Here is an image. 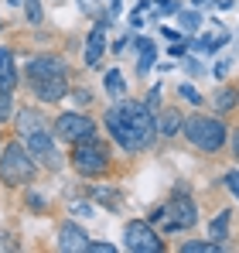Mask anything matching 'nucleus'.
Segmentation results:
<instances>
[{"mask_svg": "<svg viewBox=\"0 0 239 253\" xmlns=\"http://www.w3.org/2000/svg\"><path fill=\"white\" fill-rule=\"evenodd\" d=\"M106 126H110L113 140L120 147H126V151H137V147L151 144V137L158 130L151 110L144 103H120V106H113L106 113Z\"/></svg>", "mask_w": 239, "mask_h": 253, "instance_id": "f257e3e1", "label": "nucleus"}, {"mask_svg": "<svg viewBox=\"0 0 239 253\" xmlns=\"http://www.w3.org/2000/svg\"><path fill=\"white\" fill-rule=\"evenodd\" d=\"M0 178L7 185H28L35 178V161H31L24 144L14 140V144L3 147V154H0Z\"/></svg>", "mask_w": 239, "mask_h": 253, "instance_id": "f03ea898", "label": "nucleus"}, {"mask_svg": "<svg viewBox=\"0 0 239 253\" xmlns=\"http://www.w3.org/2000/svg\"><path fill=\"white\" fill-rule=\"evenodd\" d=\"M185 137L201 147V151H219L222 144H226V126L222 120H212V117H188L185 120Z\"/></svg>", "mask_w": 239, "mask_h": 253, "instance_id": "7ed1b4c3", "label": "nucleus"}, {"mask_svg": "<svg viewBox=\"0 0 239 253\" xmlns=\"http://www.w3.org/2000/svg\"><path fill=\"white\" fill-rule=\"evenodd\" d=\"M154 219H158L164 229H192V226L199 222V209H195V202H192L188 195H178L167 209L154 212Z\"/></svg>", "mask_w": 239, "mask_h": 253, "instance_id": "20e7f679", "label": "nucleus"}, {"mask_svg": "<svg viewBox=\"0 0 239 253\" xmlns=\"http://www.w3.org/2000/svg\"><path fill=\"white\" fill-rule=\"evenodd\" d=\"M72 165H76L82 174H99V171H106V165H110V151H106L96 137L79 140L76 151H72Z\"/></svg>", "mask_w": 239, "mask_h": 253, "instance_id": "39448f33", "label": "nucleus"}, {"mask_svg": "<svg viewBox=\"0 0 239 253\" xmlns=\"http://www.w3.org/2000/svg\"><path fill=\"white\" fill-rule=\"evenodd\" d=\"M55 133H58L62 140L79 144V140L96 137V124H92L89 117H82V113H62V117L55 120Z\"/></svg>", "mask_w": 239, "mask_h": 253, "instance_id": "423d86ee", "label": "nucleus"}, {"mask_svg": "<svg viewBox=\"0 0 239 253\" xmlns=\"http://www.w3.org/2000/svg\"><path fill=\"white\" fill-rule=\"evenodd\" d=\"M123 240H126V250H133V253H158L160 247H164L160 236L147 226V222H126Z\"/></svg>", "mask_w": 239, "mask_h": 253, "instance_id": "0eeeda50", "label": "nucleus"}, {"mask_svg": "<svg viewBox=\"0 0 239 253\" xmlns=\"http://www.w3.org/2000/svg\"><path fill=\"white\" fill-rule=\"evenodd\" d=\"M28 154L38 158V161H48V168H58V165H62V154L55 151V140H51L48 130H35V133H28Z\"/></svg>", "mask_w": 239, "mask_h": 253, "instance_id": "6e6552de", "label": "nucleus"}, {"mask_svg": "<svg viewBox=\"0 0 239 253\" xmlns=\"http://www.w3.org/2000/svg\"><path fill=\"white\" fill-rule=\"evenodd\" d=\"M28 76H31V83L35 79H51V76H69V65L58 55H38V58L28 62Z\"/></svg>", "mask_w": 239, "mask_h": 253, "instance_id": "1a4fd4ad", "label": "nucleus"}, {"mask_svg": "<svg viewBox=\"0 0 239 253\" xmlns=\"http://www.w3.org/2000/svg\"><path fill=\"white\" fill-rule=\"evenodd\" d=\"M69 92V79L65 76H51V79H35V96L41 103H58Z\"/></svg>", "mask_w": 239, "mask_h": 253, "instance_id": "9d476101", "label": "nucleus"}, {"mask_svg": "<svg viewBox=\"0 0 239 253\" xmlns=\"http://www.w3.org/2000/svg\"><path fill=\"white\" fill-rule=\"evenodd\" d=\"M226 42H229V31H226L222 24H212L199 42H195V51H201V55H215Z\"/></svg>", "mask_w": 239, "mask_h": 253, "instance_id": "9b49d317", "label": "nucleus"}, {"mask_svg": "<svg viewBox=\"0 0 239 253\" xmlns=\"http://www.w3.org/2000/svg\"><path fill=\"white\" fill-rule=\"evenodd\" d=\"M85 233H82L79 226H72V222H65L62 229H58V250H85Z\"/></svg>", "mask_w": 239, "mask_h": 253, "instance_id": "f8f14e48", "label": "nucleus"}, {"mask_svg": "<svg viewBox=\"0 0 239 253\" xmlns=\"http://www.w3.org/2000/svg\"><path fill=\"white\" fill-rule=\"evenodd\" d=\"M17 85V72H14V55L10 48H0V92H10Z\"/></svg>", "mask_w": 239, "mask_h": 253, "instance_id": "ddd939ff", "label": "nucleus"}, {"mask_svg": "<svg viewBox=\"0 0 239 253\" xmlns=\"http://www.w3.org/2000/svg\"><path fill=\"white\" fill-rule=\"evenodd\" d=\"M103 51H106V38H103V28H92V35H89V42H85V65H99Z\"/></svg>", "mask_w": 239, "mask_h": 253, "instance_id": "4468645a", "label": "nucleus"}, {"mask_svg": "<svg viewBox=\"0 0 239 253\" xmlns=\"http://www.w3.org/2000/svg\"><path fill=\"white\" fill-rule=\"evenodd\" d=\"M17 130H21V133L44 130V117H41V113H35V110H21V113H17Z\"/></svg>", "mask_w": 239, "mask_h": 253, "instance_id": "2eb2a0df", "label": "nucleus"}, {"mask_svg": "<svg viewBox=\"0 0 239 253\" xmlns=\"http://www.w3.org/2000/svg\"><path fill=\"white\" fill-rule=\"evenodd\" d=\"M229 219H233V212H219V215L208 222V240H212V243H222V240H226V233H229Z\"/></svg>", "mask_w": 239, "mask_h": 253, "instance_id": "dca6fc26", "label": "nucleus"}, {"mask_svg": "<svg viewBox=\"0 0 239 253\" xmlns=\"http://www.w3.org/2000/svg\"><path fill=\"white\" fill-rule=\"evenodd\" d=\"M181 124H185V120H181V113H178V110H164V113H160V120H158V130L164 133V137H174V133L181 130Z\"/></svg>", "mask_w": 239, "mask_h": 253, "instance_id": "f3484780", "label": "nucleus"}, {"mask_svg": "<svg viewBox=\"0 0 239 253\" xmlns=\"http://www.w3.org/2000/svg\"><path fill=\"white\" fill-rule=\"evenodd\" d=\"M106 92H110L113 99H123V96H126V79H123L120 69H110V72H106Z\"/></svg>", "mask_w": 239, "mask_h": 253, "instance_id": "a211bd4d", "label": "nucleus"}, {"mask_svg": "<svg viewBox=\"0 0 239 253\" xmlns=\"http://www.w3.org/2000/svg\"><path fill=\"white\" fill-rule=\"evenodd\" d=\"M137 48H140V65H137V72L140 76H147L151 72V65H154V42H137Z\"/></svg>", "mask_w": 239, "mask_h": 253, "instance_id": "6ab92c4d", "label": "nucleus"}, {"mask_svg": "<svg viewBox=\"0 0 239 253\" xmlns=\"http://www.w3.org/2000/svg\"><path fill=\"white\" fill-rule=\"evenodd\" d=\"M222 243H212V240H188L181 243V253H219Z\"/></svg>", "mask_w": 239, "mask_h": 253, "instance_id": "aec40b11", "label": "nucleus"}, {"mask_svg": "<svg viewBox=\"0 0 239 253\" xmlns=\"http://www.w3.org/2000/svg\"><path fill=\"white\" fill-rule=\"evenodd\" d=\"M178 21H181V28H185V31H199V28H201V17L195 14V10H181V14H178Z\"/></svg>", "mask_w": 239, "mask_h": 253, "instance_id": "412c9836", "label": "nucleus"}, {"mask_svg": "<svg viewBox=\"0 0 239 253\" xmlns=\"http://www.w3.org/2000/svg\"><path fill=\"white\" fill-rule=\"evenodd\" d=\"M24 7H28V21L41 24V0H24Z\"/></svg>", "mask_w": 239, "mask_h": 253, "instance_id": "4be33fe9", "label": "nucleus"}, {"mask_svg": "<svg viewBox=\"0 0 239 253\" xmlns=\"http://www.w3.org/2000/svg\"><path fill=\"white\" fill-rule=\"evenodd\" d=\"M178 96H181V99H188V103H201V96H199V89H195V85H178Z\"/></svg>", "mask_w": 239, "mask_h": 253, "instance_id": "5701e85b", "label": "nucleus"}, {"mask_svg": "<svg viewBox=\"0 0 239 253\" xmlns=\"http://www.w3.org/2000/svg\"><path fill=\"white\" fill-rule=\"evenodd\" d=\"M233 99H236V92H229V89H222V92L215 96V110H229V106H233Z\"/></svg>", "mask_w": 239, "mask_h": 253, "instance_id": "b1692460", "label": "nucleus"}, {"mask_svg": "<svg viewBox=\"0 0 239 253\" xmlns=\"http://www.w3.org/2000/svg\"><path fill=\"white\" fill-rule=\"evenodd\" d=\"M226 188L239 199V171H229V174H226Z\"/></svg>", "mask_w": 239, "mask_h": 253, "instance_id": "393cba45", "label": "nucleus"}, {"mask_svg": "<svg viewBox=\"0 0 239 253\" xmlns=\"http://www.w3.org/2000/svg\"><path fill=\"white\" fill-rule=\"evenodd\" d=\"M10 117V92H0V120Z\"/></svg>", "mask_w": 239, "mask_h": 253, "instance_id": "a878e982", "label": "nucleus"}, {"mask_svg": "<svg viewBox=\"0 0 239 253\" xmlns=\"http://www.w3.org/2000/svg\"><path fill=\"white\" fill-rule=\"evenodd\" d=\"M96 199H103L106 206H117V195H113V192H106V188H96Z\"/></svg>", "mask_w": 239, "mask_h": 253, "instance_id": "bb28decb", "label": "nucleus"}, {"mask_svg": "<svg viewBox=\"0 0 239 253\" xmlns=\"http://www.w3.org/2000/svg\"><path fill=\"white\" fill-rule=\"evenodd\" d=\"M85 250L89 253H113V247L110 243H85Z\"/></svg>", "mask_w": 239, "mask_h": 253, "instance_id": "cd10ccee", "label": "nucleus"}, {"mask_svg": "<svg viewBox=\"0 0 239 253\" xmlns=\"http://www.w3.org/2000/svg\"><path fill=\"white\" fill-rule=\"evenodd\" d=\"M72 212H76V215H82V219H85V215H96V212H92V206H85V202H82V206H72Z\"/></svg>", "mask_w": 239, "mask_h": 253, "instance_id": "c85d7f7f", "label": "nucleus"}, {"mask_svg": "<svg viewBox=\"0 0 239 253\" xmlns=\"http://www.w3.org/2000/svg\"><path fill=\"white\" fill-rule=\"evenodd\" d=\"M171 55H174V58H181V55H185V42H178V44H171Z\"/></svg>", "mask_w": 239, "mask_h": 253, "instance_id": "c756f323", "label": "nucleus"}, {"mask_svg": "<svg viewBox=\"0 0 239 253\" xmlns=\"http://www.w3.org/2000/svg\"><path fill=\"white\" fill-rule=\"evenodd\" d=\"M233 151H236V158H239V130H236V140H233Z\"/></svg>", "mask_w": 239, "mask_h": 253, "instance_id": "7c9ffc66", "label": "nucleus"}]
</instances>
